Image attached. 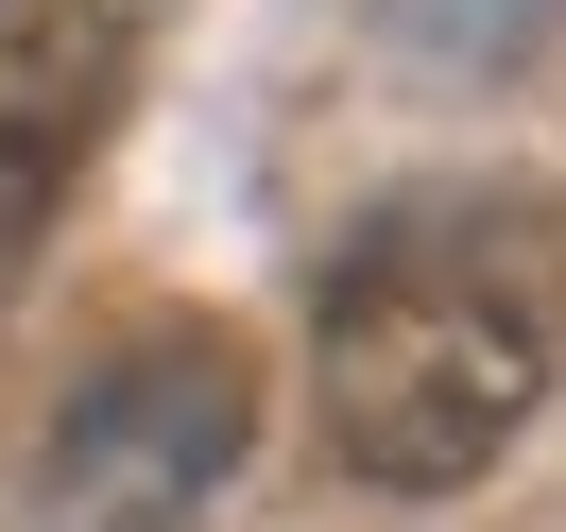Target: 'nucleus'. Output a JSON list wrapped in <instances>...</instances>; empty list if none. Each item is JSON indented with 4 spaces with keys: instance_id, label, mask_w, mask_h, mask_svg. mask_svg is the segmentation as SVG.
<instances>
[{
    "instance_id": "f257e3e1",
    "label": "nucleus",
    "mask_w": 566,
    "mask_h": 532,
    "mask_svg": "<svg viewBox=\"0 0 566 532\" xmlns=\"http://www.w3.org/2000/svg\"><path fill=\"white\" fill-rule=\"evenodd\" d=\"M566 378V189L429 173L326 241L310 275V413L360 498H463Z\"/></svg>"
},
{
    "instance_id": "f03ea898",
    "label": "nucleus",
    "mask_w": 566,
    "mask_h": 532,
    "mask_svg": "<svg viewBox=\"0 0 566 532\" xmlns=\"http://www.w3.org/2000/svg\"><path fill=\"white\" fill-rule=\"evenodd\" d=\"M258 447V378L241 344H207V326H172V344H120L104 378L52 395L35 429V498L70 532H189L223 481H241Z\"/></svg>"
},
{
    "instance_id": "7ed1b4c3",
    "label": "nucleus",
    "mask_w": 566,
    "mask_h": 532,
    "mask_svg": "<svg viewBox=\"0 0 566 532\" xmlns=\"http://www.w3.org/2000/svg\"><path fill=\"white\" fill-rule=\"evenodd\" d=\"M172 0H0V326L35 310V258L70 223V189L104 173L120 104L155 70Z\"/></svg>"
},
{
    "instance_id": "20e7f679",
    "label": "nucleus",
    "mask_w": 566,
    "mask_h": 532,
    "mask_svg": "<svg viewBox=\"0 0 566 532\" xmlns=\"http://www.w3.org/2000/svg\"><path fill=\"white\" fill-rule=\"evenodd\" d=\"M378 35L412 52V70L481 86V70H532V52L566 35V0H378Z\"/></svg>"
}]
</instances>
